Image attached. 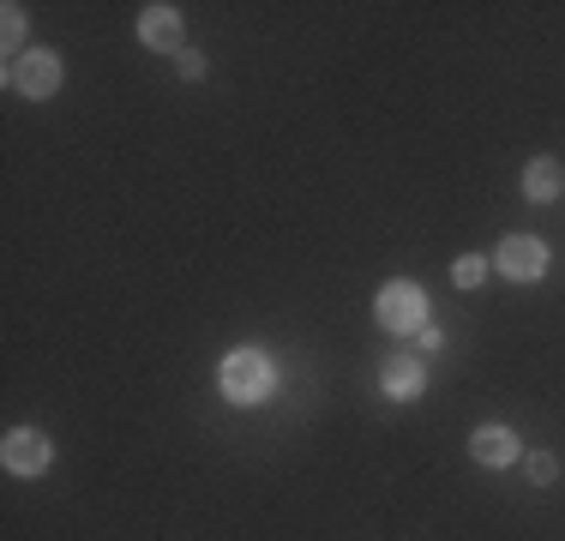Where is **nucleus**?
<instances>
[{
	"instance_id": "nucleus-3",
	"label": "nucleus",
	"mask_w": 565,
	"mask_h": 541,
	"mask_svg": "<svg viewBox=\"0 0 565 541\" xmlns=\"http://www.w3.org/2000/svg\"><path fill=\"white\" fill-rule=\"evenodd\" d=\"M7 85L19 91V97L43 103L61 91V54L55 49H24L19 61H7Z\"/></svg>"
},
{
	"instance_id": "nucleus-4",
	"label": "nucleus",
	"mask_w": 565,
	"mask_h": 541,
	"mask_svg": "<svg viewBox=\"0 0 565 541\" xmlns=\"http://www.w3.org/2000/svg\"><path fill=\"white\" fill-rule=\"evenodd\" d=\"M493 270L511 283H535L547 277V241L542 235H505L500 253H493Z\"/></svg>"
},
{
	"instance_id": "nucleus-2",
	"label": "nucleus",
	"mask_w": 565,
	"mask_h": 541,
	"mask_svg": "<svg viewBox=\"0 0 565 541\" xmlns=\"http://www.w3.org/2000/svg\"><path fill=\"white\" fill-rule=\"evenodd\" d=\"M373 314H380V325L392 337H422L427 331V289L409 277H392L380 289V301H373Z\"/></svg>"
},
{
	"instance_id": "nucleus-6",
	"label": "nucleus",
	"mask_w": 565,
	"mask_h": 541,
	"mask_svg": "<svg viewBox=\"0 0 565 541\" xmlns=\"http://www.w3.org/2000/svg\"><path fill=\"white\" fill-rule=\"evenodd\" d=\"M139 43L157 49V54H181V49H186V19H181L174 7H163V0H157V7L139 12Z\"/></svg>"
},
{
	"instance_id": "nucleus-8",
	"label": "nucleus",
	"mask_w": 565,
	"mask_h": 541,
	"mask_svg": "<svg viewBox=\"0 0 565 541\" xmlns=\"http://www.w3.org/2000/svg\"><path fill=\"white\" fill-rule=\"evenodd\" d=\"M469 457L488 464V469H511L523 457V445H518V433H511V427H476V433H469Z\"/></svg>"
},
{
	"instance_id": "nucleus-12",
	"label": "nucleus",
	"mask_w": 565,
	"mask_h": 541,
	"mask_svg": "<svg viewBox=\"0 0 565 541\" xmlns=\"http://www.w3.org/2000/svg\"><path fill=\"white\" fill-rule=\"evenodd\" d=\"M554 476H559V464H554V457H547V452H530V481H542V487H547Z\"/></svg>"
},
{
	"instance_id": "nucleus-5",
	"label": "nucleus",
	"mask_w": 565,
	"mask_h": 541,
	"mask_svg": "<svg viewBox=\"0 0 565 541\" xmlns=\"http://www.w3.org/2000/svg\"><path fill=\"white\" fill-rule=\"evenodd\" d=\"M49 457H55V445H49L36 427H12L7 439H0V464H7L12 476H43Z\"/></svg>"
},
{
	"instance_id": "nucleus-7",
	"label": "nucleus",
	"mask_w": 565,
	"mask_h": 541,
	"mask_svg": "<svg viewBox=\"0 0 565 541\" xmlns=\"http://www.w3.org/2000/svg\"><path fill=\"white\" fill-rule=\"evenodd\" d=\"M380 391L385 397H397V403H409V397H422L427 391V368H422V356H385V368H380Z\"/></svg>"
},
{
	"instance_id": "nucleus-1",
	"label": "nucleus",
	"mask_w": 565,
	"mask_h": 541,
	"mask_svg": "<svg viewBox=\"0 0 565 541\" xmlns=\"http://www.w3.org/2000/svg\"><path fill=\"white\" fill-rule=\"evenodd\" d=\"M217 385H223V397L228 403H265L277 391V368H271V356L265 349H228V361L217 368Z\"/></svg>"
},
{
	"instance_id": "nucleus-9",
	"label": "nucleus",
	"mask_w": 565,
	"mask_h": 541,
	"mask_svg": "<svg viewBox=\"0 0 565 541\" xmlns=\"http://www.w3.org/2000/svg\"><path fill=\"white\" fill-rule=\"evenodd\" d=\"M559 193H565V169L554 157H535L530 169H523V199H530V205H554Z\"/></svg>"
},
{
	"instance_id": "nucleus-11",
	"label": "nucleus",
	"mask_w": 565,
	"mask_h": 541,
	"mask_svg": "<svg viewBox=\"0 0 565 541\" xmlns=\"http://www.w3.org/2000/svg\"><path fill=\"white\" fill-rule=\"evenodd\" d=\"M451 283H457V289H481V283H488V259H457Z\"/></svg>"
},
{
	"instance_id": "nucleus-10",
	"label": "nucleus",
	"mask_w": 565,
	"mask_h": 541,
	"mask_svg": "<svg viewBox=\"0 0 565 541\" xmlns=\"http://www.w3.org/2000/svg\"><path fill=\"white\" fill-rule=\"evenodd\" d=\"M0 43H7L12 61H19V43H24V7H7V19H0Z\"/></svg>"
},
{
	"instance_id": "nucleus-13",
	"label": "nucleus",
	"mask_w": 565,
	"mask_h": 541,
	"mask_svg": "<svg viewBox=\"0 0 565 541\" xmlns=\"http://www.w3.org/2000/svg\"><path fill=\"white\" fill-rule=\"evenodd\" d=\"M174 66H181V78H199V73H205V54L181 49V61H174Z\"/></svg>"
}]
</instances>
